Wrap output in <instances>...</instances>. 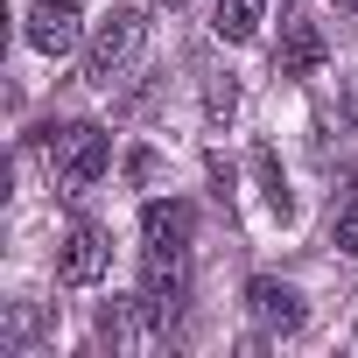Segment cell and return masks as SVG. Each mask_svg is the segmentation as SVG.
I'll return each instance as SVG.
<instances>
[{
	"label": "cell",
	"instance_id": "obj_1",
	"mask_svg": "<svg viewBox=\"0 0 358 358\" xmlns=\"http://www.w3.org/2000/svg\"><path fill=\"white\" fill-rule=\"evenodd\" d=\"M50 169H57V183L64 197H85L99 176L113 169V134L99 120H71V127H50Z\"/></svg>",
	"mask_w": 358,
	"mask_h": 358
},
{
	"label": "cell",
	"instance_id": "obj_2",
	"mask_svg": "<svg viewBox=\"0 0 358 358\" xmlns=\"http://www.w3.org/2000/svg\"><path fill=\"white\" fill-rule=\"evenodd\" d=\"M141 50H148V15H141V8H113V15L92 29V43H85V78H92L99 92H113V85L141 64Z\"/></svg>",
	"mask_w": 358,
	"mask_h": 358
},
{
	"label": "cell",
	"instance_id": "obj_3",
	"mask_svg": "<svg viewBox=\"0 0 358 358\" xmlns=\"http://www.w3.org/2000/svg\"><path fill=\"white\" fill-rule=\"evenodd\" d=\"M190 239H197V211L183 197H155L141 211V260H190Z\"/></svg>",
	"mask_w": 358,
	"mask_h": 358
},
{
	"label": "cell",
	"instance_id": "obj_4",
	"mask_svg": "<svg viewBox=\"0 0 358 358\" xmlns=\"http://www.w3.org/2000/svg\"><path fill=\"white\" fill-rule=\"evenodd\" d=\"M22 36L36 57H71L78 36H85V8L78 0H36V8L22 15Z\"/></svg>",
	"mask_w": 358,
	"mask_h": 358
},
{
	"label": "cell",
	"instance_id": "obj_5",
	"mask_svg": "<svg viewBox=\"0 0 358 358\" xmlns=\"http://www.w3.org/2000/svg\"><path fill=\"white\" fill-rule=\"evenodd\" d=\"M106 267H113V239L99 225H71V239L57 246V281L64 288H92V281H106Z\"/></svg>",
	"mask_w": 358,
	"mask_h": 358
},
{
	"label": "cell",
	"instance_id": "obj_6",
	"mask_svg": "<svg viewBox=\"0 0 358 358\" xmlns=\"http://www.w3.org/2000/svg\"><path fill=\"white\" fill-rule=\"evenodd\" d=\"M246 309H253V323L274 330V337H295V330L309 323L302 295H295L288 281H274V274H253V281H246Z\"/></svg>",
	"mask_w": 358,
	"mask_h": 358
},
{
	"label": "cell",
	"instance_id": "obj_7",
	"mask_svg": "<svg viewBox=\"0 0 358 358\" xmlns=\"http://www.w3.org/2000/svg\"><path fill=\"white\" fill-rule=\"evenodd\" d=\"M316 64H323V29L309 15H288L281 43H274V78H309Z\"/></svg>",
	"mask_w": 358,
	"mask_h": 358
},
{
	"label": "cell",
	"instance_id": "obj_8",
	"mask_svg": "<svg viewBox=\"0 0 358 358\" xmlns=\"http://www.w3.org/2000/svg\"><path fill=\"white\" fill-rule=\"evenodd\" d=\"M253 183H260V204L288 225L295 218V190H288V176H281V162H274V148H253Z\"/></svg>",
	"mask_w": 358,
	"mask_h": 358
},
{
	"label": "cell",
	"instance_id": "obj_9",
	"mask_svg": "<svg viewBox=\"0 0 358 358\" xmlns=\"http://www.w3.org/2000/svg\"><path fill=\"white\" fill-rule=\"evenodd\" d=\"M260 29V0H211V36L218 43H253Z\"/></svg>",
	"mask_w": 358,
	"mask_h": 358
},
{
	"label": "cell",
	"instance_id": "obj_10",
	"mask_svg": "<svg viewBox=\"0 0 358 358\" xmlns=\"http://www.w3.org/2000/svg\"><path fill=\"white\" fill-rule=\"evenodd\" d=\"M43 323H50V309H43V302H15V316H8V337H0V344H8V351H29V344L43 337Z\"/></svg>",
	"mask_w": 358,
	"mask_h": 358
},
{
	"label": "cell",
	"instance_id": "obj_11",
	"mask_svg": "<svg viewBox=\"0 0 358 358\" xmlns=\"http://www.w3.org/2000/svg\"><path fill=\"white\" fill-rule=\"evenodd\" d=\"M204 113H211V127H225V120L239 113V85H232V78H211V92H204Z\"/></svg>",
	"mask_w": 358,
	"mask_h": 358
},
{
	"label": "cell",
	"instance_id": "obj_12",
	"mask_svg": "<svg viewBox=\"0 0 358 358\" xmlns=\"http://www.w3.org/2000/svg\"><path fill=\"white\" fill-rule=\"evenodd\" d=\"M330 239H337V253H351V260H358V204H344V211L330 218Z\"/></svg>",
	"mask_w": 358,
	"mask_h": 358
},
{
	"label": "cell",
	"instance_id": "obj_13",
	"mask_svg": "<svg viewBox=\"0 0 358 358\" xmlns=\"http://www.w3.org/2000/svg\"><path fill=\"white\" fill-rule=\"evenodd\" d=\"M337 120H344V127H358V71H344V78H337Z\"/></svg>",
	"mask_w": 358,
	"mask_h": 358
},
{
	"label": "cell",
	"instance_id": "obj_14",
	"mask_svg": "<svg viewBox=\"0 0 358 358\" xmlns=\"http://www.w3.org/2000/svg\"><path fill=\"white\" fill-rule=\"evenodd\" d=\"M127 176H134V183L148 190V183H155V176H162V162H155L148 148H134V155H127Z\"/></svg>",
	"mask_w": 358,
	"mask_h": 358
},
{
	"label": "cell",
	"instance_id": "obj_15",
	"mask_svg": "<svg viewBox=\"0 0 358 358\" xmlns=\"http://www.w3.org/2000/svg\"><path fill=\"white\" fill-rule=\"evenodd\" d=\"M337 8H358V0H337Z\"/></svg>",
	"mask_w": 358,
	"mask_h": 358
},
{
	"label": "cell",
	"instance_id": "obj_16",
	"mask_svg": "<svg viewBox=\"0 0 358 358\" xmlns=\"http://www.w3.org/2000/svg\"><path fill=\"white\" fill-rule=\"evenodd\" d=\"M169 8H183V0H169Z\"/></svg>",
	"mask_w": 358,
	"mask_h": 358
}]
</instances>
